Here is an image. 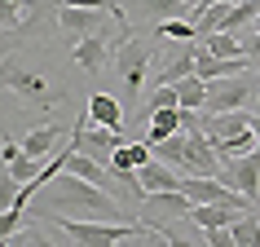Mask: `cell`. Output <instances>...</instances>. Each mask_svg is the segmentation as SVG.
I'll return each instance as SVG.
<instances>
[{
    "label": "cell",
    "instance_id": "13",
    "mask_svg": "<svg viewBox=\"0 0 260 247\" xmlns=\"http://www.w3.org/2000/svg\"><path fill=\"white\" fill-rule=\"evenodd\" d=\"M172 133H181V106H159L146 115V141H164Z\"/></svg>",
    "mask_w": 260,
    "mask_h": 247
},
{
    "label": "cell",
    "instance_id": "16",
    "mask_svg": "<svg viewBox=\"0 0 260 247\" xmlns=\"http://www.w3.org/2000/svg\"><path fill=\"white\" fill-rule=\"evenodd\" d=\"M230 9L234 0H216V5H207L203 18L194 22V31H199V40H207V36H216V31H225V22H230Z\"/></svg>",
    "mask_w": 260,
    "mask_h": 247
},
{
    "label": "cell",
    "instance_id": "7",
    "mask_svg": "<svg viewBox=\"0 0 260 247\" xmlns=\"http://www.w3.org/2000/svg\"><path fill=\"white\" fill-rule=\"evenodd\" d=\"M220 155H216V146H212V137H207L203 128L199 133H190L185 137V177H220Z\"/></svg>",
    "mask_w": 260,
    "mask_h": 247
},
{
    "label": "cell",
    "instance_id": "2",
    "mask_svg": "<svg viewBox=\"0 0 260 247\" xmlns=\"http://www.w3.org/2000/svg\"><path fill=\"white\" fill-rule=\"evenodd\" d=\"M53 225L67 234L71 243H84V247H115L123 238H133V234H150L154 238V225L146 221H102V217H53Z\"/></svg>",
    "mask_w": 260,
    "mask_h": 247
},
{
    "label": "cell",
    "instance_id": "14",
    "mask_svg": "<svg viewBox=\"0 0 260 247\" xmlns=\"http://www.w3.org/2000/svg\"><path fill=\"white\" fill-rule=\"evenodd\" d=\"M88 119H93V123H106V128H119V133H123V106H119L110 93H93V97H88Z\"/></svg>",
    "mask_w": 260,
    "mask_h": 247
},
{
    "label": "cell",
    "instance_id": "6",
    "mask_svg": "<svg viewBox=\"0 0 260 247\" xmlns=\"http://www.w3.org/2000/svg\"><path fill=\"white\" fill-rule=\"evenodd\" d=\"M220 181H225V186H234L238 194H247V199L256 203V199H260V150L225 159V168H220Z\"/></svg>",
    "mask_w": 260,
    "mask_h": 247
},
{
    "label": "cell",
    "instance_id": "5",
    "mask_svg": "<svg viewBox=\"0 0 260 247\" xmlns=\"http://www.w3.org/2000/svg\"><path fill=\"white\" fill-rule=\"evenodd\" d=\"M123 9H128V18H150L154 27H159L168 18H190V22H199L207 5L203 0H123Z\"/></svg>",
    "mask_w": 260,
    "mask_h": 247
},
{
    "label": "cell",
    "instance_id": "10",
    "mask_svg": "<svg viewBox=\"0 0 260 247\" xmlns=\"http://www.w3.org/2000/svg\"><path fill=\"white\" fill-rule=\"evenodd\" d=\"M194 62H199V44L185 40L177 53H172L164 67H159V75H154V80H159V84H181L185 75H194Z\"/></svg>",
    "mask_w": 260,
    "mask_h": 247
},
{
    "label": "cell",
    "instance_id": "22",
    "mask_svg": "<svg viewBox=\"0 0 260 247\" xmlns=\"http://www.w3.org/2000/svg\"><path fill=\"white\" fill-rule=\"evenodd\" d=\"M159 106H181V88H177V84H159V88L146 97V115L159 110Z\"/></svg>",
    "mask_w": 260,
    "mask_h": 247
},
{
    "label": "cell",
    "instance_id": "27",
    "mask_svg": "<svg viewBox=\"0 0 260 247\" xmlns=\"http://www.w3.org/2000/svg\"><path fill=\"white\" fill-rule=\"evenodd\" d=\"M256 31H260V18H256Z\"/></svg>",
    "mask_w": 260,
    "mask_h": 247
},
{
    "label": "cell",
    "instance_id": "24",
    "mask_svg": "<svg viewBox=\"0 0 260 247\" xmlns=\"http://www.w3.org/2000/svg\"><path fill=\"white\" fill-rule=\"evenodd\" d=\"M0 155H5V164H9V159H18V155H22V146H18L14 137H5V146H0Z\"/></svg>",
    "mask_w": 260,
    "mask_h": 247
},
{
    "label": "cell",
    "instance_id": "11",
    "mask_svg": "<svg viewBox=\"0 0 260 247\" xmlns=\"http://www.w3.org/2000/svg\"><path fill=\"white\" fill-rule=\"evenodd\" d=\"M57 146H62V123H40V128H31L27 137H22V150L36 155V159H49V155H57Z\"/></svg>",
    "mask_w": 260,
    "mask_h": 247
},
{
    "label": "cell",
    "instance_id": "9",
    "mask_svg": "<svg viewBox=\"0 0 260 247\" xmlns=\"http://www.w3.org/2000/svg\"><path fill=\"white\" fill-rule=\"evenodd\" d=\"M106 57H110V36L106 31H93V36H80V40H75V62H80L88 75H97V71L106 67Z\"/></svg>",
    "mask_w": 260,
    "mask_h": 247
},
{
    "label": "cell",
    "instance_id": "12",
    "mask_svg": "<svg viewBox=\"0 0 260 247\" xmlns=\"http://www.w3.org/2000/svg\"><path fill=\"white\" fill-rule=\"evenodd\" d=\"M234 217H238V207L230 203H194L190 221H194V230H220V225H234Z\"/></svg>",
    "mask_w": 260,
    "mask_h": 247
},
{
    "label": "cell",
    "instance_id": "15",
    "mask_svg": "<svg viewBox=\"0 0 260 247\" xmlns=\"http://www.w3.org/2000/svg\"><path fill=\"white\" fill-rule=\"evenodd\" d=\"M154 159V146L150 141H119V150L110 155V168L115 172H123V168H141Z\"/></svg>",
    "mask_w": 260,
    "mask_h": 247
},
{
    "label": "cell",
    "instance_id": "21",
    "mask_svg": "<svg viewBox=\"0 0 260 247\" xmlns=\"http://www.w3.org/2000/svg\"><path fill=\"white\" fill-rule=\"evenodd\" d=\"M159 40H199V31H194L190 18H168V22H159Z\"/></svg>",
    "mask_w": 260,
    "mask_h": 247
},
{
    "label": "cell",
    "instance_id": "19",
    "mask_svg": "<svg viewBox=\"0 0 260 247\" xmlns=\"http://www.w3.org/2000/svg\"><path fill=\"white\" fill-rule=\"evenodd\" d=\"M5 88H14V93H31V97H40V93H44V80H40V75H31V71L5 67Z\"/></svg>",
    "mask_w": 260,
    "mask_h": 247
},
{
    "label": "cell",
    "instance_id": "23",
    "mask_svg": "<svg viewBox=\"0 0 260 247\" xmlns=\"http://www.w3.org/2000/svg\"><path fill=\"white\" fill-rule=\"evenodd\" d=\"M243 53H247V62H251V71H260V31L243 36Z\"/></svg>",
    "mask_w": 260,
    "mask_h": 247
},
{
    "label": "cell",
    "instance_id": "1",
    "mask_svg": "<svg viewBox=\"0 0 260 247\" xmlns=\"http://www.w3.org/2000/svg\"><path fill=\"white\" fill-rule=\"evenodd\" d=\"M36 212L40 217H102V221H123V203L97 181L80 177L62 168L53 181H44L36 194Z\"/></svg>",
    "mask_w": 260,
    "mask_h": 247
},
{
    "label": "cell",
    "instance_id": "3",
    "mask_svg": "<svg viewBox=\"0 0 260 247\" xmlns=\"http://www.w3.org/2000/svg\"><path fill=\"white\" fill-rule=\"evenodd\" d=\"M194 212V199L181 190H150L146 199H141V217L146 225H164V221H190ZM154 238H159V230H154Z\"/></svg>",
    "mask_w": 260,
    "mask_h": 247
},
{
    "label": "cell",
    "instance_id": "25",
    "mask_svg": "<svg viewBox=\"0 0 260 247\" xmlns=\"http://www.w3.org/2000/svg\"><path fill=\"white\" fill-rule=\"evenodd\" d=\"M251 128H256V141H260V102L251 106Z\"/></svg>",
    "mask_w": 260,
    "mask_h": 247
},
{
    "label": "cell",
    "instance_id": "26",
    "mask_svg": "<svg viewBox=\"0 0 260 247\" xmlns=\"http://www.w3.org/2000/svg\"><path fill=\"white\" fill-rule=\"evenodd\" d=\"M203 5H216V0H203ZM234 5H238V0H234Z\"/></svg>",
    "mask_w": 260,
    "mask_h": 247
},
{
    "label": "cell",
    "instance_id": "17",
    "mask_svg": "<svg viewBox=\"0 0 260 247\" xmlns=\"http://www.w3.org/2000/svg\"><path fill=\"white\" fill-rule=\"evenodd\" d=\"M207 53H216V57H247L243 53V31H216V36H207Z\"/></svg>",
    "mask_w": 260,
    "mask_h": 247
},
{
    "label": "cell",
    "instance_id": "20",
    "mask_svg": "<svg viewBox=\"0 0 260 247\" xmlns=\"http://www.w3.org/2000/svg\"><path fill=\"white\" fill-rule=\"evenodd\" d=\"M177 88H181V106L203 110V102H207V80H203V75H185Z\"/></svg>",
    "mask_w": 260,
    "mask_h": 247
},
{
    "label": "cell",
    "instance_id": "4",
    "mask_svg": "<svg viewBox=\"0 0 260 247\" xmlns=\"http://www.w3.org/2000/svg\"><path fill=\"white\" fill-rule=\"evenodd\" d=\"M150 44L146 40H119V53H115V71H119L123 88H128V102H137L141 84H146V71H150Z\"/></svg>",
    "mask_w": 260,
    "mask_h": 247
},
{
    "label": "cell",
    "instance_id": "8",
    "mask_svg": "<svg viewBox=\"0 0 260 247\" xmlns=\"http://www.w3.org/2000/svg\"><path fill=\"white\" fill-rule=\"evenodd\" d=\"M102 14L106 9H84V5H62L57 9V27L67 31V36H93V31H102Z\"/></svg>",
    "mask_w": 260,
    "mask_h": 247
},
{
    "label": "cell",
    "instance_id": "18",
    "mask_svg": "<svg viewBox=\"0 0 260 247\" xmlns=\"http://www.w3.org/2000/svg\"><path fill=\"white\" fill-rule=\"evenodd\" d=\"M230 234H234V247H260V221H256V212H238L234 225H230Z\"/></svg>",
    "mask_w": 260,
    "mask_h": 247
}]
</instances>
